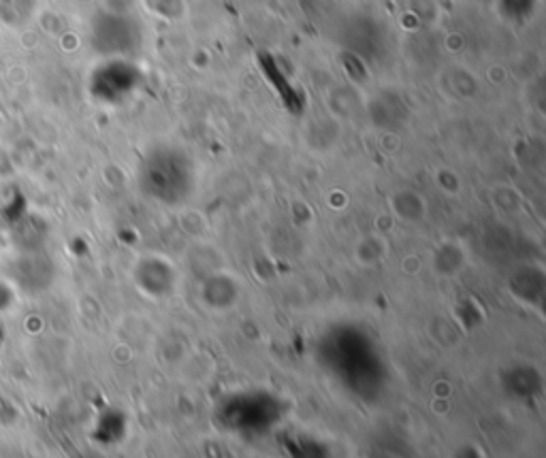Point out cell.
<instances>
[{
  "label": "cell",
  "instance_id": "1",
  "mask_svg": "<svg viewBox=\"0 0 546 458\" xmlns=\"http://www.w3.org/2000/svg\"><path fill=\"white\" fill-rule=\"evenodd\" d=\"M13 301V294H12V286H9V282L0 280V312L7 307H12Z\"/></svg>",
  "mask_w": 546,
  "mask_h": 458
},
{
  "label": "cell",
  "instance_id": "2",
  "mask_svg": "<svg viewBox=\"0 0 546 458\" xmlns=\"http://www.w3.org/2000/svg\"><path fill=\"white\" fill-rule=\"evenodd\" d=\"M525 3H529V4H532V7H534V4H535V3H534V0H525ZM512 13H517V15H519V13H521V15H525V13H532V9H529V7H527V4H523V3H517V4H514V7H512ZM512 13H511V15H512Z\"/></svg>",
  "mask_w": 546,
  "mask_h": 458
}]
</instances>
